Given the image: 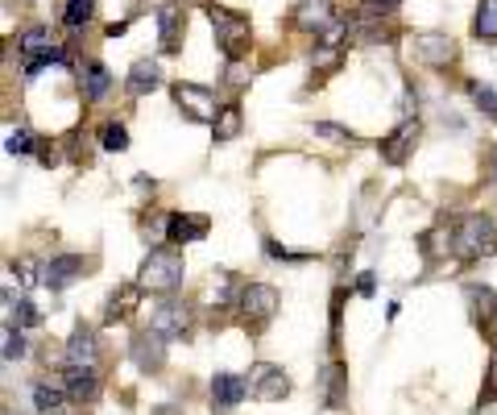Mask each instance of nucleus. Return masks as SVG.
<instances>
[{"mask_svg": "<svg viewBox=\"0 0 497 415\" xmlns=\"http://www.w3.org/2000/svg\"><path fill=\"white\" fill-rule=\"evenodd\" d=\"M125 30H129V21H112V25H108V38H120Z\"/></svg>", "mask_w": 497, "mask_h": 415, "instance_id": "nucleus-39", "label": "nucleus"}, {"mask_svg": "<svg viewBox=\"0 0 497 415\" xmlns=\"http://www.w3.org/2000/svg\"><path fill=\"white\" fill-rule=\"evenodd\" d=\"M62 391H67V399H75V403H96V395H100L96 366H67L62 370Z\"/></svg>", "mask_w": 497, "mask_h": 415, "instance_id": "nucleus-16", "label": "nucleus"}, {"mask_svg": "<svg viewBox=\"0 0 497 415\" xmlns=\"http://www.w3.org/2000/svg\"><path fill=\"white\" fill-rule=\"evenodd\" d=\"M25 357V336H21V328L17 324H5V362H21Z\"/></svg>", "mask_w": 497, "mask_h": 415, "instance_id": "nucleus-35", "label": "nucleus"}, {"mask_svg": "<svg viewBox=\"0 0 497 415\" xmlns=\"http://www.w3.org/2000/svg\"><path fill=\"white\" fill-rule=\"evenodd\" d=\"M183 275H186L183 249L158 246V249H149L141 270H137V287L149 291V295H175V291L183 287Z\"/></svg>", "mask_w": 497, "mask_h": 415, "instance_id": "nucleus-1", "label": "nucleus"}, {"mask_svg": "<svg viewBox=\"0 0 497 415\" xmlns=\"http://www.w3.org/2000/svg\"><path fill=\"white\" fill-rule=\"evenodd\" d=\"M278 307H282V295H278V287H270V283H244L241 295H236V316H241V324L249 328V333L270 324V320L278 316Z\"/></svg>", "mask_w": 497, "mask_h": 415, "instance_id": "nucleus-3", "label": "nucleus"}, {"mask_svg": "<svg viewBox=\"0 0 497 415\" xmlns=\"http://www.w3.org/2000/svg\"><path fill=\"white\" fill-rule=\"evenodd\" d=\"M294 25L307 34H328L336 25V9H331V0H302L299 13H294Z\"/></svg>", "mask_w": 497, "mask_h": 415, "instance_id": "nucleus-17", "label": "nucleus"}, {"mask_svg": "<svg viewBox=\"0 0 497 415\" xmlns=\"http://www.w3.org/2000/svg\"><path fill=\"white\" fill-rule=\"evenodd\" d=\"M17 46H21V54H25V80H33V75L46 71L50 63H62V46L50 38V30H42V25L21 34Z\"/></svg>", "mask_w": 497, "mask_h": 415, "instance_id": "nucleus-5", "label": "nucleus"}, {"mask_svg": "<svg viewBox=\"0 0 497 415\" xmlns=\"http://www.w3.org/2000/svg\"><path fill=\"white\" fill-rule=\"evenodd\" d=\"M38 162H42V167H54V162H59V150L42 146V141H38Z\"/></svg>", "mask_w": 497, "mask_h": 415, "instance_id": "nucleus-38", "label": "nucleus"}, {"mask_svg": "<svg viewBox=\"0 0 497 415\" xmlns=\"http://www.w3.org/2000/svg\"><path fill=\"white\" fill-rule=\"evenodd\" d=\"M464 88H468L473 104H477V109L485 112V117H497V92H493V88H485V83H477V80H468Z\"/></svg>", "mask_w": 497, "mask_h": 415, "instance_id": "nucleus-31", "label": "nucleus"}, {"mask_svg": "<svg viewBox=\"0 0 497 415\" xmlns=\"http://www.w3.org/2000/svg\"><path fill=\"white\" fill-rule=\"evenodd\" d=\"M497 403V345L493 353H489V374H485V386H481V395H477V411L481 407H493Z\"/></svg>", "mask_w": 497, "mask_h": 415, "instance_id": "nucleus-33", "label": "nucleus"}, {"mask_svg": "<svg viewBox=\"0 0 497 415\" xmlns=\"http://www.w3.org/2000/svg\"><path fill=\"white\" fill-rule=\"evenodd\" d=\"M419 138H423V125H419V117H406L398 129H390L386 138L378 141V154H381V162L386 167H402V162L415 154V146H419Z\"/></svg>", "mask_w": 497, "mask_h": 415, "instance_id": "nucleus-7", "label": "nucleus"}, {"mask_svg": "<svg viewBox=\"0 0 497 415\" xmlns=\"http://www.w3.org/2000/svg\"><path fill=\"white\" fill-rule=\"evenodd\" d=\"M291 395V378H286L282 366H273V362H257L249 370V399L257 403H282Z\"/></svg>", "mask_w": 497, "mask_h": 415, "instance_id": "nucleus-8", "label": "nucleus"}, {"mask_svg": "<svg viewBox=\"0 0 497 415\" xmlns=\"http://www.w3.org/2000/svg\"><path fill=\"white\" fill-rule=\"evenodd\" d=\"M9 154H38V138H33V129H9V141H5Z\"/></svg>", "mask_w": 497, "mask_h": 415, "instance_id": "nucleus-32", "label": "nucleus"}, {"mask_svg": "<svg viewBox=\"0 0 497 415\" xmlns=\"http://www.w3.org/2000/svg\"><path fill=\"white\" fill-rule=\"evenodd\" d=\"M398 5L402 0H361V17L365 21H381V17H390Z\"/></svg>", "mask_w": 497, "mask_h": 415, "instance_id": "nucleus-36", "label": "nucleus"}, {"mask_svg": "<svg viewBox=\"0 0 497 415\" xmlns=\"http://www.w3.org/2000/svg\"><path fill=\"white\" fill-rule=\"evenodd\" d=\"M62 399H67V391H59V386H46V382L33 386V403H38L42 415H59L62 411Z\"/></svg>", "mask_w": 497, "mask_h": 415, "instance_id": "nucleus-29", "label": "nucleus"}, {"mask_svg": "<svg viewBox=\"0 0 497 415\" xmlns=\"http://www.w3.org/2000/svg\"><path fill=\"white\" fill-rule=\"evenodd\" d=\"M452 254L460 262H481V257L497 254V220L485 212H464L456 220V249Z\"/></svg>", "mask_w": 497, "mask_h": 415, "instance_id": "nucleus-2", "label": "nucleus"}, {"mask_svg": "<svg viewBox=\"0 0 497 415\" xmlns=\"http://www.w3.org/2000/svg\"><path fill=\"white\" fill-rule=\"evenodd\" d=\"M320 403L328 407V411H340L344 403H349V370L340 366V362H328L320 374Z\"/></svg>", "mask_w": 497, "mask_h": 415, "instance_id": "nucleus-15", "label": "nucleus"}, {"mask_svg": "<svg viewBox=\"0 0 497 415\" xmlns=\"http://www.w3.org/2000/svg\"><path fill=\"white\" fill-rule=\"evenodd\" d=\"M162 88V71H158V63L154 59H137L133 63V71H129V80H125V92L129 96H149V92H158Z\"/></svg>", "mask_w": 497, "mask_h": 415, "instance_id": "nucleus-20", "label": "nucleus"}, {"mask_svg": "<svg viewBox=\"0 0 497 415\" xmlns=\"http://www.w3.org/2000/svg\"><path fill=\"white\" fill-rule=\"evenodd\" d=\"M108 88H112V75H108L104 63H88V67L79 71V92H83L88 104H100L108 96Z\"/></svg>", "mask_w": 497, "mask_h": 415, "instance_id": "nucleus-22", "label": "nucleus"}, {"mask_svg": "<svg viewBox=\"0 0 497 415\" xmlns=\"http://www.w3.org/2000/svg\"><path fill=\"white\" fill-rule=\"evenodd\" d=\"M175 104L183 109L186 121H199V125H212L220 104H215V92L204 83H175Z\"/></svg>", "mask_w": 497, "mask_h": 415, "instance_id": "nucleus-10", "label": "nucleus"}, {"mask_svg": "<svg viewBox=\"0 0 497 415\" xmlns=\"http://www.w3.org/2000/svg\"><path fill=\"white\" fill-rule=\"evenodd\" d=\"M311 133H315V138H323V141H331V146H352V141H357V133H352V129L331 125V121H315Z\"/></svg>", "mask_w": 497, "mask_h": 415, "instance_id": "nucleus-30", "label": "nucleus"}, {"mask_svg": "<svg viewBox=\"0 0 497 415\" xmlns=\"http://www.w3.org/2000/svg\"><path fill=\"white\" fill-rule=\"evenodd\" d=\"M207 21H212L215 42H220V50H225V59L236 63L244 50H249V42H253L249 21H244L241 13H233V9H220V5H207Z\"/></svg>", "mask_w": 497, "mask_h": 415, "instance_id": "nucleus-4", "label": "nucleus"}, {"mask_svg": "<svg viewBox=\"0 0 497 415\" xmlns=\"http://www.w3.org/2000/svg\"><path fill=\"white\" fill-rule=\"evenodd\" d=\"M452 249H456V225H435V228H427V233L419 237V254L427 257V262L448 257Z\"/></svg>", "mask_w": 497, "mask_h": 415, "instance_id": "nucleus-21", "label": "nucleus"}, {"mask_svg": "<svg viewBox=\"0 0 497 415\" xmlns=\"http://www.w3.org/2000/svg\"><path fill=\"white\" fill-rule=\"evenodd\" d=\"M212 220L204 212H170L166 217V241L170 246H191V241H204Z\"/></svg>", "mask_w": 497, "mask_h": 415, "instance_id": "nucleus-12", "label": "nucleus"}, {"mask_svg": "<svg viewBox=\"0 0 497 415\" xmlns=\"http://www.w3.org/2000/svg\"><path fill=\"white\" fill-rule=\"evenodd\" d=\"M83 270H88V257L83 254H59L42 266V283H46L50 291H62V287H71Z\"/></svg>", "mask_w": 497, "mask_h": 415, "instance_id": "nucleus-13", "label": "nucleus"}, {"mask_svg": "<svg viewBox=\"0 0 497 415\" xmlns=\"http://www.w3.org/2000/svg\"><path fill=\"white\" fill-rule=\"evenodd\" d=\"M100 150H108V154H125L129 150V129L117 125V121H108V125H100Z\"/></svg>", "mask_w": 497, "mask_h": 415, "instance_id": "nucleus-28", "label": "nucleus"}, {"mask_svg": "<svg viewBox=\"0 0 497 415\" xmlns=\"http://www.w3.org/2000/svg\"><path fill=\"white\" fill-rule=\"evenodd\" d=\"M311 67L315 71H336L340 67V46H336V42H320V50L311 54Z\"/></svg>", "mask_w": 497, "mask_h": 415, "instance_id": "nucleus-34", "label": "nucleus"}, {"mask_svg": "<svg viewBox=\"0 0 497 415\" xmlns=\"http://www.w3.org/2000/svg\"><path fill=\"white\" fill-rule=\"evenodd\" d=\"M410 54L423 67H448V63H456V42L448 34H415L410 38Z\"/></svg>", "mask_w": 497, "mask_h": 415, "instance_id": "nucleus-11", "label": "nucleus"}, {"mask_svg": "<svg viewBox=\"0 0 497 415\" xmlns=\"http://www.w3.org/2000/svg\"><path fill=\"white\" fill-rule=\"evenodd\" d=\"M137 304H141V287H137V283H129V287L112 291V295H108V307H104V324L129 320V316L137 312Z\"/></svg>", "mask_w": 497, "mask_h": 415, "instance_id": "nucleus-23", "label": "nucleus"}, {"mask_svg": "<svg viewBox=\"0 0 497 415\" xmlns=\"http://www.w3.org/2000/svg\"><path fill=\"white\" fill-rule=\"evenodd\" d=\"M133 362L137 370H146V374H154V370H162L166 362V341L149 328V333H137L133 336Z\"/></svg>", "mask_w": 497, "mask_h": 415, "instance_id": "nucleus-18", "label": "nucleus"}, {"mask_svg": "<svg viewBox=\"0 0 497 415\" xmlns=\"http://www.w3.org/2000/svg\"><path fill=\"white\" fill-rule=\"evenodd\" d=\"M357 291H361V295H373V278H369V275H365V278H361V283H357Z\"/></svg>", "mask_w": 497, "mask_h": 415, "instance_id": "nucleus-40", "label": "nucleus"}, {"mask_svg": "<svg viewBox=\"0 0 497 415\" xmlns=\"http://www.w3.org/2000/svg\"><path fill=\"white\" fill-rule=\"evenodd\" d=\"M13 312H17V328H38L42 324V312L30 304V299H17V307H13Z\"/></svg>", "mask_w": 497, "mask_h": 415, "instance_id": "nucleus-37", "label": "nucleus"}, {"mask_svg": "<svg viewBox=\"0 0 497 415\" xmlns=\"http://www.w3.org/2000/svg\"><path fill=\"white\" fill-rule=\"evenodd\" d=\"M244 399H249V378H241V374H215L212 378V407L220 415L236 411Z\"/></svg>", "mask_w": 497, "mask_h": 415, "instance_id": "nucleus-14", "label": "nucleus"}, {"mask_svg": "<svg viewBox=\"0 0 497 415\" xmlns=\"http://www.w3.org/2000/svg\"><path fill=\"white\" fill-rule=\"evenodd\" d=\"M149 328L162 336L166 345H175V341H186V336H191L196 320H191V307H186V304H178V299H166L154 316H149Z\"/></svg>", "mask_w": 497, "mask_h": 415, "instance_id": "nucleus-9", "label": "nucleus"}, {"mask_svg": "<svg viewBox=\"0 0 497 415\" xmlns=\"http://www.w3.org/2000/svg\"><path fill=\"white\" fill-rule=\"evenodd\" d=\"M244 117H241V104H220V112H215L212 121V138L215 141H233L236 133H241Z\"/></svg>", "mask_w": 497, "mask_h": 415, "instance_id": "nucleus-25", "label": "nucleus"}, {"mask_svg": "<svg viewBox=\"0 0 497 415\" xmlns=\"http://www.w3.org/2000/svg\"><path fill=\"white\" fill-rule=\"evenodd\" d=\"M96 328L91 324H79L75 333L67 336V366H96Z\"/></svg>", "mask_w": 497, "mask_h": 415, "instance_id": "nucleus-19", "label": "nucleus"}, {"mask_svg": "<svg viewBox=\"0 0 497 415\" xmlns=\"http://www.w3.org/2000/svg\"><path fill=\"white\" fill-rule=\"evenodd\" d=\"M178 25H183V9L166 0L162 9H158V42H162L166 54H175L178 50Z\"/></svg>", "mask_w": 497, "mask_h": 415, "instance_id": "nucleus-24", "label": "nucleus"}, {"mask_svg": "<svg viewBox=\"0 0 497 415\" xmlns=\"http://www.w3.org/2000/svg\"><path fill=\"white\" fill-rule=\"evenodd\" d=\"M464 304H468V316H473L477 333L485 336L489 345H497V295H493V287H485V283H468Z\"/></svg>", "mask_w": 497, "mask_h": 415, "instance_id": "nucleus-6", "label": "nucleus"}, {"mask_svg": "<svg viewBox=\"0 0 497 415\" xmlns=\"http://www.w3.org/2000/svg\"><path fill=\"white\" fill-rule=\"evenodd\" d=\"M91 17H96V0H67L62 5V25L67 30H83Z\"/></svg>", "mask_w": 497, "mask_h": 415, "instance_id": "nucleus-27", "label": "nucleus"}, {"mask_svg": "<svg viewBox=\"0 0 497 415\" xmlns=\"http://www.w3.org/2000/svg\"><path fill=\"white\" fill-rule=\"evenodd\" d=\"M473 34L481 42H497V0H481L477 17H473Z\"/></svg>", "mask_w": 497, "mask_h": 415, "instance_id": "nucleus-26", "label": "nucleus"}, {"mask_svg": "<svg viewBox=\"0 0 497 415\" xmlns=\"http://www.w3.org/2000/svg\"><path fill=\"white\" fill-rule=\"evenodd\" d=\"M493 175H497V154H493Z\"/></svg>", "mask_w": 497, "mask_h": 415, "instance_id": "nucleus-41", "label": "nucleus"}]
</instances>
